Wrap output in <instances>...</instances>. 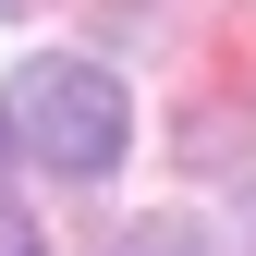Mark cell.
Wrapping results in <instances>:
<instances>
[{
    "mask_svg": "<svg viewBox=\"0 0 256 256\" xmlns=\"http://www.w3.org/2000/svg\"><path fill=\"white\" fill-rule=\"evenodd\" d=\"M12 134L37 146L61 183H98V171H122L134 110H122V86L98 74V61H37V74L12 86Z\"/></svg>",
    "mask_w": 256,
    "mask_h": 256,
    "instance_id": "cell-1",
    "label": "cell"
},
{
    "mask_svg": "<svg viewBox=\"0 0 256 256\" xmlns=\"http://www.w3.org/2000/svg\"><path fill=\"white\" fill-rule=\"evenodd\" d=\"M110 256H208V244H196V232H183V220H134V232H122Z\"/></svg>",
    "mask_w": 256,
    "mask_h": 256,
    "instance_id": "cell-2",
    "label": "cell"
},
{
    "mask_svg": "<svg viewBox=\"0 0 256 256\" xmlns=\"http://www.w3.org/2000/svg\"><path fill=\"white\" fill-rule=\"evenodd\" d=\"M0 256H49V244H37V232H24V220H12V208H0Z\"/></svg>",
    "mask_w": 256,
    "mask_h": 256,
    "instance_id": "cell-3",
    "label": "cell"
},
{
    "mask_svg": "<svg viewBox=\"0 0 256 256\" xmlns=\"http://www.w3.org/2000/svg\"><path fill=\"white\" fill-rule=\"evenodd\" d=\"M0 158H12V110H0Z\"/></svg>",
    "mask_w": 256,
    "mask_h": 256,
    "instance_id": "cell-4",
    "label": "cell"
}]
</instances>
